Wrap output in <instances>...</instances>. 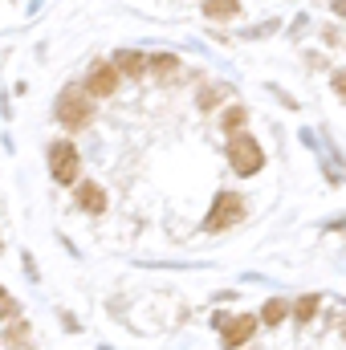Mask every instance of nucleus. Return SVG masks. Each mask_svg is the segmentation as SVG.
<instances>
[{"label": "nucleus", "mask_w": 346, "mask_h": 350, "mask_svg": "<svg viewBox=\"0 0 346 350\" xmlns=\"http://www.w3.org/2000/svg\"><path fill=\"white\" fill-rule=\"evenodd\" d=\"M151 66H155V74H163V78H172L175 70H179V62H175L172 53H159V57H155Z\"/></svg>", "instance_id": "13"}, {"label": "nucleus", "mask_w": 346, "mask_h": 350, "mask_svg": "<svg viewBox=\"0 0 346 350\" xmlns=\"http://www.w3.org/2000/svg\"><path fill=\"white\" fill-rule=\"evenodd\" d=\"M253 330H257V322H253V314H241V318H224V347L228 350H237V347H245L249 338H253Z\"/></svg>", "instance_id": "6"}, {"label": "nucleus", "mask_w": 346, "mask_h": 350, "mask_svg": "<svg viewBox=\"0 0 346 350\" xmlns=\"http://www.w3.org/2000/svg\"><path fill=\"white\" fill-rule=\"evenodd\" d=\"M0 318H4V322H8V318H16V301H8V297H4V301H0Z\"/></svg>", "instance_id": "14"}, {"label": "nucleus", "mask_w": 346, "mask_h": 350, "mask_svg": "<svg viewBox=\"0 0 346 350\" xmlns=\"http://www.w3.org/2000/svg\"><path fill=\"white\" fill-rule=\"evenodd\" d=\"M228 163H232V172H237V175L261 172V163H265V155H261V143L253 139V135L237 131V135L228 139Z\"/></svg>", "instance_id": "1"}, {"label": "nucleus", "mask_w": 346, "mask_h": 350, "mask_svg": "<svg viewBox=\"0 0 346 350\" xmlns=\"http://www.w3.org/2000/svg\"><path fill=\"white\" fill-rule=\"evenodd\" d=\"M237 220H245V200L237 191H220L216 204H212V212H208V220H204V228L220 232V228H232Z\"/></svg>", "instance_id": "3"}, {"label": "nucleus", "mask_w": 346, "mask_h": 350, "mask_svg": "<svg viewBox=\"0 0 346 350\" xmlns=\"http://www.w3.org/2000/svg\"><path fill=\"white\" fill-rule=\"evenodd\" d=\"M78 204H82L86 212H102V208H106V196H102L98 183H82V187H78Z\"/></svg>", "instance_id": "8"}, {"label": "nucleus", "mask_w": 346, "mask_h": 350, "mask_svg": "<svg viewBox=\"0 0 346 350\" xmlns=\"http://www.w3.org/2000/svg\"><path fill=\"white\" fill-rule=\"evenodd\" d=\"M86 90L94 98H110L118 90V66H94L86 78Z\"/></svg>", "instance_id": "5"}, {"label": "nucleus", "mask_w": 346, "mask_h": 350, "mask_svg": "<svg viewBox=\"0 0 346 350\" xmlns=\"http://www.w3.org/2000/svg\"><path fill=\"white\" fill-rule=\"evenodd\" d=\"M334 90H338V98L346 102V70H338V74H334Z\"/></svg>", "instance_id": "15"}, {"label": "nucleus", "mask_w": 346, "mask_h": 350, "mask_svg": "<svg viewBox=\"0 0 346 350\" xmlns=\"http://www.w3.org/2000/svg\"><path fill=\"white\" fill-rule=\"evenodd\" d=\"M237 0H204V12L212 16V21H224V16H237Z\"/></svg>", "instance_id": "9"}, {"label": "nucleus", "mask_w": 346, "mask_h": 350, "mask_svg": "<svg viewBox=\"0 0 346 350\" xmlns=\"http://www.w3.org/2000/svg\"><path fill=\"white\" fill-rule=\"evenodd\" d=\"M220 126H224L228 135H237V131L245 126V110H241V106H232V110H224V114H220Z\"/></svg>", "instance_id": "12"}, {"label": "nucleus", "mask_w": 346, "mask_h": 350, "mask_svg": "<svg viewBox=\"0 0 346 350\" xmlns=\"http://www.w3.org/2000/svg\"><path fill=\"white\" fill-rule=\"evenodd\" d=\"M285 314H289V306H285L281 297H273V301H265V310H261V322L277 326V322H285Z\"/></svg>", "instance_id": "10"}, {"label": "nucleus", "mask_w": 346, "mask_h": 350, "mask_svg": "<svg viewBox=\"0 0 346 350\" xmlns=\"http://www.w3.org/2000/svg\"><path fill=\"white\" fill-rule=\"evenodd\" d=\"M57 122L70 126V131H82L94 122V110H90V98L78 86H70L62 98H57Z\"/></svg>", "instance_id": "2"}, {"label": "nucleus", "mask_w": 346, "mask_h": 350, "mask_svg": "<svg viewBox=\"0 0 346 350\" xmlns=\"http://www.w3.org/2000/svg\"><path fill=\"white\" fill-rule=\"evenodd\" d=\"M343 334H346V330H343Z\"/></svg>", "instance_id": "18"}, {"label": "nucleus", "mask_w": 346, "mask_h": 350, "mask_svg": "<svg viewBox=\"0 0 346 350\" xmlns=\"http://www.w3.org/2000/svg\"><path fill=\"white\" fill-rule=\"evenodd\" d=\"M334 12H338V16H346V0H334Z\"/></svg>", "instance_id": "16"}, {"label": "nucleus", "mask_w": 346, "mask_h": 350, "mask_svg": "<svg viewBox=\"0 0 346 350\" xmlns=\"http://www.w3.org/2000/svg\"><path fill=\"white\" fill-rule=\"evenodd\" d=\"M318 314V293H306V297H297V306H293V318L297 322H310Z\"/></svg>", "instance_id": "11"}, {"label": "nucleus", "mask_w": 346, "mask_h": 350, "mask_svg": "<svg viewBox=\"0 0 346 350\" xmlns=\"http://www.w3.org/2000/svg\"><path fill=\"white\" fill-rule=\"evenodd\" d=\"M78 167H82V159H78V147L74 143H53V151H49V172L57 183H74L78 179Z\"/></svg>", "instance_id": "4"}, {"label": "nucleus", "mask_w": 346, "mask_h": 350, "mask_svg": "<svg viewBox=\"0 0 346 350\" xmlns=\"http://www.w3.org/2000/svg\"><path fill=\"white\" fill-rule=\"evenodd\" d=\"M118 74H127V78H139L143 70H147V57L143 53H135V49H127V53H118Z\"/></svg>", "instance_id": "7"}, {"label": "nucleus", "mask_w": 346, "mask_h": 350, "mask_svg": "<svg viewBox=\"0 0 346 350\" xmlns=\"http://www.w3.org/2000/svg\"><path fill=\"white\" fill-rule=\"evenodd\" d=\"M0 301H4V289H0Z\"/></svg>", "instance_id": "17"}]
</instances>
